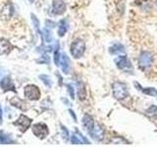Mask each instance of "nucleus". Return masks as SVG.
I'll return each instance as SVG.
<instances>
[{
    "instance_id": "1",
    "label": "nucleus",
    "mask_w": 157,
    "mask_h": 147,
    "mask_svg": "<svg viewBox=\"0 0 157 147\" xmlns=\"http://www.w3.org/2000/svg\"><path fill=\"white\" fill-rule=\"evenodd\" d=\"M112 90H113V96L117 100H124L129 96V90L126 83L122 81H115L112 85Z\"/></svg>"
},
{
    "instance_id": "2",
    "label": "nucleus",
    "mask_w": 157,
    "mask_h": 147,
    "mask_svg": "<svg viewBox=\"0 0 157 147\" xmlns=\"http://www.w3.org/2000/svg\"><path fill=\"white\" fill-rule=\"evenodd\" d=\"M70 51L72 56L75 59H78L82 57L86 51V43L82 39H76L71 44Z\"/></svg>"
},
{
    "instance_id": "3",
    "label": "nucleus",
    "mask_w": 157,
    "mask_h": 147,
    "mask_svg": "<svg viewBox=\"0 0 157 147\" xmlns=\"http://www.w3.org/2000/svg\"><path fill=\"white\" fill-rule=\"evenodd\" d=\"M153 54L149 51H142L139 57V65L142 70L149 69L153 64Z\"/></svg>"
},
{
    "instance_id": "4",
    "label": "nucleus",
    "mask_w": 157,
    "mask_h": 147,
    "mask_svg": "<svg viewBox=\"0 0 157 147\" xmlns=\"http://www.w3.org/2000/svg\"><path fill=\"white\" fill-rule=\"evenodd\" d=\"M24 94L29 100L36 101L40 98L41 92H40V89L38 88V86L34 85H28L24 89Z\"/></svg>"
},
{
    "instance_id": "5",
    "label": "nucleus",
    "mask_w": 157,
    "mask_h": 147,
    "mask_svg": "<svg viewBox=\"0 0 157 147\" xmlns=\"http://www.w3.org/2000/svg\"><path fill=\"white\" fill-rule=\"evenodd\" d=\"M33 134L38 137L39 139H44L46 138L47 135L49 134V130L47 126L44 123H36L33 126Z\"/></svg>"
},
{
    "instance_id": "6",
    "label": "nucleus",
    "mask_w": 157,
    "mask_h": 147,
    "mask_svg": "<svg viewBox=\"0 0 157 147\" xmlns=\"http://www.w3.org/2000/svg\"><path fill=\"white\" fill-rule=\"evenodd\" d=\"M115 64H116L117 68L120 69L122 71H125V72H130L131 70L132 71V63L126 55H122V56L117 57L115 59Z\"/></svg>"
},
{
    "instance_id": "7",
    "label": "nucleus",
    "mask_w": 157,
    "mask_h": 147,
    "mask_svg": "<svg viewBox=\"0 0 157 147\" xmlns=\"http://www.w3.org/2000/svg\"><path fill=\"white\" fill-rule=\"evenodd\" d=\"M32 119H29L26 115H20L17 121L14 122V126H18L21 131H26L32 125Z\"/></svg>"
},
{
    "instance_id": "8",
    "label": "nucleus",
    "mask_w": 157,
    "mask_h": 147,
    "mask_svg": "<svg viewBox=\"0 0 157 147\" xmlns=\"http://www.w3.org/2000/svg\"><path fill=\"white\" fill-rule=\"evenodd\" d=\"M0 87L3 91H16L14 82L9 76L4 77L0 81Z\"/></svg>"
},
{
    "instance_id": "9",
    "label": "nucleus",
    "mask_w": 157,
    "mask_h": 147,
    "mask_svg": "<svg viewBox=\"0 0 157 147\" xmlns=\"http://www.w3.org/2000/svg\"><path fill=\"white\" fill-rule=\"evenodd\" d=\"M66 11V5L61 0H54L52 4V12L54 15H62Z\"/></svg>"
},
{
    "instance_id": "10",
    "label": "nucleus",
    "mask_w": 157,
    "mask_h": 147,
    "mask_svg": "<svg viewBox=\"0 0 157 147\" xmlns=\"http://www.w3.org/2000/svg\"><path fill=\"white\" fill-rule=\"evenodd\" d=\"M88 134H90V136L92 138H94L95 140H102L104 138V130L103 127H101L100 126H94V127L90 130L88 131Z\"/></svg>"
},
{
    "instance_id": "11",
    "label": "nucleus",
    "mask_w": 157,
    "mask_h": 147,
    "mask_svg": "<svg viewBox=\"0 0 157 147\" xmlns=\"http://www.w3.org/2000/svg\"><path fill=\"white\" fill-rule=\"evenodd\" d=\"M60 65H61V69H62V72L64 74L68 75L69 73L71 71V61L69 57L66 55V54H63L60 58Z\"/></svg>"
},
{
    "instance_id": "12",
    "label": "nucleus",
    "mask_w": 157,
    "mask_h": 147,
    "mask_svg": "<svg viewBox=\"0 0 157 147\" xmlns=\"http://www.w3.org/2000/svg\"><path fill=\"white\" fill-rule=\"evenodd\" d=\"M10 104L12 106L18 108L19 110L22 111H27L28 107H27V103L25 102L24 100H22L21 98H19L18 96H14L10 99Z\"/></svg>"
},
{
    "instance_id": "13",
    "label": "nucleus",
    "mask_w": 157,
    "mask_h": 147,
    "mask_svg": "<svg viewBox=\"0 0 157 147\" xmlns=\"http://www.w3.org/2000/svg\"><path fill=\"white\" fill-rule=\"evenodd\" d=\"M12 49L13 45L7 39L0 38V55H6V54L11 52Z\"/></svg>"
},
{
    "instance_id": "14",
    "label": "nucleus",
    "mask_w": 157,
    "mask_h": 147,
    "mask_svg": "<svg viewBox=\"0 0 157 147\" xmlns=\"http://www.w3.org/2000/svg\"><path fill=\"white\" fill-rule=\"evenodd\" d=\"M82 126L86 127L87 131H90L93 127H94V120H93V118L88 115V114H86L85 116L82 117Z\"/></svg>"
},
{
    "instance_id": "15",
    "label": "nucleus",
    "mask_w": 157,
    "mask_h": 147,
    "mask_svg": "<svg viewBox=\"0 0 157 147\" xmlns=\"http://www.w3.org/2000/svg\"><path fill=\"white\" fill-rule=\"evenodd\" d=\"M77 94L81 101H83L86 98V89L82 81L77 82Z\"/></svg>"
},
{
    "instance_id": "16",
    "label": "nucleus",
    "mask_w": 157,
    "mask_h": 147,
    "mask_svg": "<svg viewBox=\"0 0 157 147\" xmlns=\"http://www.w3.org/2000/svg\"><path fill=\"white\" fill-rule=\"evenodd\" d=\"M14 13V7L11 3H7L5 4L3 8H2V11H1V15L4 17V19H9L12 17V15Z\"/></svg>"
},
{
    "instance_id": "17",
    "label": "nucleus",
    "mask_w": 157,
    "mask_h": 147,
    "mask_svg": "<svg viewBox=\"0 0 157 147\" xmlns=\"http://www.w3.org/2000/svg\"><path fill=\"white\" fill-rule=\"evenodd\" d=\"M10 143H15L12 136L10 134H4L3 131H0V144H10Z\"/></svg>"
},
{
    "instance_id": "18",
    "label": "nucleus",
    "mask_w": 157,
    "mask_h": 147,
    "mask_svg": "<svg viewBox=\"0 0 157 147\" xmlns=\"http://www.w3.org/2000/svg\"><path fill=\"white\" fill-rule=\"evenodd\" d=\"M68 29V26L65 20H62V21L59 23V27H58V36L62 37L65 36V33L67 32Z\"/></svg>"
},
{
    "instance_id": "19",
    "label": "nucleus",
    "mask_w": 157,
    "mask_h": 147,
    "mask_svg": "<svg viewBox=\"0 0 157 147\" xmlns=\"http://www.w3.org/2000/svg\"><path fill=\"white\" fill-rule=\"evenodd\" d=\"M109 51L111 54H119V53H124L125 52V47L120 43L114 44L112 47H110Z\"/></svg>"
},
{
    "instance_id": "20",
    "label": "nucleus",
    "mask_w": 157,
    "mask_h": 147,
    "mask_svg": "<svg viewBox=\"0 0 157 147\" xmlns=\"http://www.w3.org/2000/svg\"><path fill=\"white\" fill-rule=\"evenodd\" d=\"M141 90L146 95H149L152 97H157V89L154 87H147V88H144V89H141Z\"/></svg>"
},
{
    "instance_id": "21",
    "label": "nucleus",
    "mask_w": 157,
    "mask_h": 147,
    "mask_svg": "<svg viewBox=\"0 0 157 147\" xmlns=\"http://www.w3.org/2000/svg\"><path fill=\"white\" fill-rule=\"evenodd\" d=\"M146 115L156 119L157 118V106H155V105L150 106L148 109L146 110Z\"/></svg>"
},
{
    "instance_id": "22",
    "label": "nucleus",
    "mask_w": 157,
    "mask_h": 147,
    "mask_svg": "<svg viewBox=\"0 0 157 147\" xmlns=\"http://www.w3.org/2000/svg\"><path fill=\"white\" fill-rule=\"evenodd\" d=\"M60 48H59V43L57 42L56 50L54 52V63L56 66H59V64H60Z\"/></svg>"
},
{
    "instance_id": "23",
    "label": "nucleus",
    "mask_w": 157,
    "mask_h": 147,
    "mask_svg": "<svg viewBox=\"0 0 157 147\" xmlns=\"http://www.w3.org/2000/svg\"><path fill=\"white\" fill-rule=\"evenodd\" d=\"M39 78L42 81V82L45 85V86H47V87H49L50 88L51 86H52V81H51V78L49 77L48 76H46V75H40L39 76Z\"/></svg>"
},
{
    "instance_id": "24",
    "label": "nucleus",
    "mask_w": 157,
    "mask_h": 147,
    "mask_svg": "<svg viewBox=\"0 0 157 147\" xmlns=\"http://www.w3.org/2000/svg\"><path fill=\"white\" fill-rule=\"evenodd\" d=\"M32 19H33V26H34V28H36V31L40 33V36H42V33L39 32V21L37 20V18L34 16V15H32Z\"/></svg>"
},
{
    "instance_id": "25",
    "label": "nucleus",
    "mask_w": 157,
    "mask_h": 147,
    "mask_svg": "<svg viewBox=\"0 0 157 147\" xmlns=\"http://www.w3.org/2000/svg\"><path fill=\"white\" fill-rule=\"evenodd\" d=\"M67 88H68V92L70 94V97L72 99H75V92H74V88L71 85H67Z\"/></svg>"
},
{
    "instance_id": "26",
    "label": "nucleus",
    "mask_w": 157,
    "mask_h": 147,
    "mask_svg": "<svg viewBox=\"0 0 157 147\" xmlns=\"http://www.w3.org/2000/svg\"><path fill=\"white\" fill-rule=\"evenodd\" d=\"M45 36H46V37H45V40L47 41V42H51V40H52V36H51V33H50V32H48V29H45Z\"/></svg>"
},
{
    "instance_id": "27",
    "label": "nucleus",
    "mask_w": 157,
    "mask_h": 147,
    "mask_svg": "<svg viewBox=\"0 0 157 147\" xmlns=\"http://www.w3.org/2000/svg\"><path fill=\"white\" fill-rule=\"evenodd\" d=\"M61 127H62V130H63V134H65L64 135V137H65L66 139H68V137H69V131L67 130V129L65 126H61Z\"/></svg>"
},
{
    "instance_id": "28",
    "label": "nucleus",
    "mask_w": 157,
    "mask_h": 147,
    "mask_svg": "<svg viewBox=\"0 0 157 147\" xmlns=\"http://www.w3.org/2000/svg\"><path fill=\"white\" fill-rule=\"evenodd\" d=\"M2 117H3V111H2V107H1V105H0V124H2V121H3Z\"/></svg>"
},
{
    "instance_id": "29",
    "label": "nucleus",
    "mask_w": 157,
    "mask_h": 147,
    "mask_svg": "<svg viewBox=\"0 0 157 147\" xmlns=\"http://www.w3.org/2000/svg\"><path fill=\"white\" fill-rule=\"evenodd\" d=\"M69 112H70V114L74 117V120H75V122H77V117L75 115V113H74V111L73 110H69Z\"/></svg>"
},
{
    "instance_id": "30",
    "label": "nucleus",
    "mask_w": 157,
    "mask_h": 147,
    "mask_svg": "<svg viewBox=\"0 0 157 147\" xmlns=\"http://www.w3.org/2000/svg\"><path fill=\"white\" fill-rule=\"evenodd\" d=\"M29 1H31V2H33V0H29Z\"/></svg>"
},
{
    "instance_id": "31",
    "label": "nucleus",
    "mask_w": 157,
    "mask_h": 147,
    "mask_svg": "<svg viewBox=\"0 0 157 147\" xmlns=\"http://www.w3.org/2000/svg\"><path fill=\"white\" fill-rule=\"evenodd\" d=\"M156 4H157V0H156Z\"/></svg>"
}]
</instances>
